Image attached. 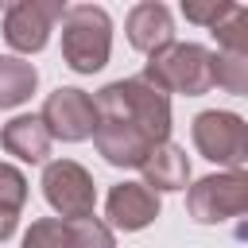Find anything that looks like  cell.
<instances>
[{"label":"cell","instance_id":"cell-15","mask_svg":"<svg viewBox=\"0 0 248 248\" xmlns=\"http://www.w3.org/2000/svg\"><path fill=\"white\" fill-rule=\"evenodd\" d=\"M209 35L217 39V50H248V8L229 4L225 16L209 27Z\"/></svg>","mask_w":248,"mask_h":248},{"label":"cell","instance_id":"cell-20","mask_svg":"<svg viewBox=\"0 0 248 248\" xmlns=\"http://www.w3.org/2000/svg\"><path fill=\"white\" fill-rule=\"evenodd\" d=\"M16 225H19V213H8V209H0V244L16 232Z\"/></svg>","mask_w":248,"mask_h":248},{"label":"cell","instance_id":"cell-21","mask_svg":"<svg viewBox=\"0 0 248 248\" xmlns=\"http://www.w3.org/2000/svg\"><path fill=\"white\" fill-rule=\"evenodd\" d=\"M236 236H244V240H248V225H240V229H236Z\"/></svg>","mask_w":248,"mask_h":248},{"label":"cell","instance_id":"cell-1","mask_svg":"<svg viewBox=\"0 0 248 248\" xmlns=\"http://www.w3.org/2000/svg\"><path fill=\"white\" fill-rule=\"evenodd\" d=\"M93 105H97V116L101 120L132 124L151 143H167L170 140V97L159 93L155 85H147L143 78L108 81L105 89H97Z\"/></svg>","mask_w":248,"mask_h":248},{"label":"cell","instance_id":"cell-14","mask_svg":"<svg viewBox=\"0 0 248 248\" xmlns=\"http://www.w3.org/2000/svg\"><path fill=\"white\" fill-rule=\"evenodd\" d=\"M213 85L248 97V50H213Z\"/></svg>","mask_w":248,"mask_h":248},{"label":"cell","instance_id":"cell-16","mask_svg":"<svg viewBox=\"0 0 248 248\" xmlns=\"http://www.w3.org/2000/svg\"><path fill=\"white\" fill-rule=\"evenodd\" d=\"M23 248H70V225L62 217H39L23 232Z\"/></svg>","mask_w":248,"mask_h":248},{"label":"cell","instance_id":"cell-6","mask_svg":"<svg viewBox=\"0 0 248 248\" xmlns=\"http://www.w3.org/2000/svg\"><path fill=\"white\" fill-rule=\"evenodd\" d=\"M43 198L46 205L62 217V221H85L93 217V205H97V186H93V174L74 163V159H54L43 167Z\"/></svg>","mask_w":248,"mask_h":248},{"label":"cell","instance_id":"cell-9","mask_svg":"<svg viewBox=\"0 0 248 248\" xmlns=\"http://www.w3.org/2000/svg\"><path fill=\"white\" fill-rule=\"evenodd\" d=\"M159 209H163L159 194L147 190L143 182H116L108 190V202H105L108 229H124V232H140V229L155 225Z\"/></svg>","mask_w":248,"mask_h":248},{"label":"cell","instance_id":"cell-18","mask_svg":"<svg viewBox=\"0 0 248 248\" xmlns=\"http://www.w3.org/2000/svg\"><path fill=\"white\" fill-rule=\"evenodd\" d=\"M27 205V178L19 167L12 163H0V209L8 213H19Z\"/></svg>","mask_w":248,"mask_h":248},{"label":"cell","instance_id":"cell-19","mask_svg":"<svg viewBox=\"0 0 248 248\" xmlns=\"http://www.w3.org/2000/svg\"><path fill=\"white\" fill-rule=\"evenodd\" d=\"M229 4H232V0H182V16H186L190 23H198V27H213V23L225 16Z\"/></svg>","mask_w":248,"mask_h":248},{"label":"cell","instance_id":"cell-17","mask_svg":"<svg viewBox=\"0 0 248 248\" xmlns=\"http://www.w3.org/2000/svg\"><path fill=\"white\" fill-rule=\"evenodd\" d=\"M70 225V248H116V236L108 221L85 217V221H66Z\"/></svg>","mask_w":248,"mask_h":248},{"label":"cell","instance_id":"cell-4","mask_svg":"<svg viewBox=\"0 0 248 248\" xmlns=\"http://www.w3.org/2000/svg\"><path fill=\"white\" fill-rule=\"evenodd\" d=\"M186 213L198 225H221L232 217H248V170H217L198 178L186 190Z\"/></svg>","mask_w":248,"mask_h":248},{"label":"cell","instance_id":"cell-3","mask_svg":"<svg viewBox=\"0 0 248 248\" xmlns=\"http://www.w3.org/2000/svg\"><path fill=\"white\" fill-rule=\"evenodd\" d=\"M143 81L155 85L159 93L202 97L213 89V50L202 43H170L147 58Z\"/></svg>","mask_w":248,"mask_h":248},{"label":"cell","instance_id":"cell-11","mask_svg":"<svg viewBox=\"0 0 248 248\" xmlns=\"http://www.w3.org/2000/svg\"><path fill=\"white\" fill-rule=\"evenodd\" d=\"M140 174H143V186L155 190V194H174V190H186L190 182V159L178 143H155L147 151V159L140 163Z\"/></svg>","mask_w":248,"mask_h":248},{"label":"cell","instance_id":"cell-8","mask_svg":"<svg viewBox=\"0 0 248 248\" xmlns=\"http://www.w3.org/2000/svg\"><path fill=\"white\" fill-rule=\"evenodd\" d=\"M39 120L46 124L50 140H62V143H81L93 136L97 128V105L85 89L78 85H58L46 101H43V112Z\"/></svg>","mask_w":248,"mask_h":248},{"label":"cell","instance_id":"cell-7","mask_svg":"<svg viewBox=\"0 0 248 248\" xmlns=\"http://www.w3.org/2000/svg\"><path fill=\"white\" fill-rule=\"evenodd\" d=\"M66 0H12L4 8V43L23 58V54H39L50 43L54 23H62L66 16Z\"/></svg>","mask_w":248,"mask_h":248},{"label":"cell","instance_id":"cell-12","mask_svg":"<svg viewBox=\"0 0 248 248\" xmlns=\"http://www.w3.org/2000/svg\"><path fill=\"white\" fill-rule=\"evenodd\" d=\"M0 143H4V151L8 155H16L19 163H46V155H50V132H46V124L39 120V116H31V112H19V116H12L4 128H0Z\"/></svg>","mask_w":248,"mask_h":248},{"label":"cell","instance_id":"cell-5","mask_svg":"<svg viewBox=\"0 0 248 248\" xmlns=\"http://www.w3.org/2000/svg\"><path fill=\"white\" fill-rule=\"evenodd\" d=\"M190 136H194V147L202 159L232 170L240 163H248V120L229 112V108H205L194 116L190 124Z\"/></svg>","mask_w":248,"mask_h":248},{"label":"cell","instance_id":"cell-2","mask_svg":"<svg viewBox=\"0 0 248 248\" xmlns=\"http://www.w3.org/2000/svg\"><path fill=\"white\" fill-rule=\"evenodd\" d=\"M112 54V19L101 4H70L62 16V58L74 74H97Z\"/></svg>","mask_w":248,"mask_h":248},{"label":"cell","instance_id":"cell-10","mask_svg":"<svg viewBox=\"0 0 248 248\" xmlns=\"http://www.w3.org/2000/svg\"><path fill=\"white\" fill-rule=\"evenodd\" d=\"M124 35H128V43H132L140 54L151 58L155 50H163V46L174 43V16H170L167 4H159V0H143V4H136V8L128 12V19H124Z\"/></svg>","mask_w":248,"mask_h":248},{"label":"cell","instance_id":"cell-13","mask_svg":"<svg viewBox=\"0 0 248 248\" xmlns=\"http://www.w3.org/2000/svg\"><path fill=\"white\" fill-rule=\"evenodd\" d=\"M35 85H39L35 62L19 54H0V108H19L23 101H31Z\"/></svg>","mask_w":248,"mask_h":248}]
</instances>
